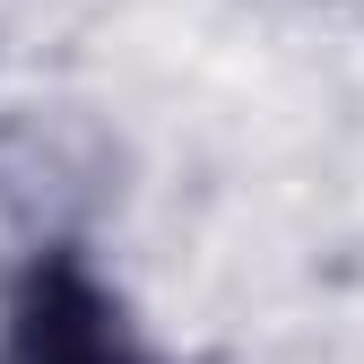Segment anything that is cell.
<instances>
[{
	"mask_svg": "<svg viewBox=\"0 0 364 364\" xmlns=\"http://www.w3.org/2000/svg\"><path fill=\"white\" fill-rule=\"evenodd\" d=\"M0 364H182L122 269L78 235H35L0 269Z\"/></svg>",
	"mask_w": 364,
	"mask_h": 364,
	"instance_id": "cell-1",
	"label": "cell"
}]
</instances>
